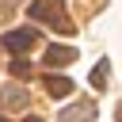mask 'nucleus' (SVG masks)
Here are the masks:
<instances>
[{"instance_id":"nucleus-1","label":"nucleus","mask_w":122,"mask_h":122,"mask_svg":"<svg viewBox=\"0 0 122 122\" xmlns=\"http://www.w3.org/2000/svg\"><path fill=\"white\" fill-rule=\"evenodd\" d=\"M30 19H38V23H53L61 34H72V30H76L72 19L65 15L61 0H34V4H30Z\"/></svg>"},{"instance_id":"nucleus-2","label":"nucleus","mask_w":122,"mask_h":122,"mask_svg":"<svg viewBox=\"0 0 122 122\" xmlns=\"http://www.w3.org/2000/svg\"><path fill=\"white\" fill-rule=\"evenodd\" d=\"M34 46H38V30H30V27H19V30L4 34V50H11V53H27Z\"/></svg>"},{"instance_id":"nucleus-3","label":"nucleus","mask_w":122,"mask_h":122,"mask_svg":"<svg viewBox=\"0 0 122 122\" xmlns=\"http://www.w3.org/2000/svg\"><path fill=\"white\" fill-rule=\"evenodd\" d=\"M61 122H95V103H72V107H65L61 111Z\"/></svg>"},{"instance_id":"nucleus-4","label":"nucleus","mask_w":122,"mask_h":122,"mask_svg":"<svg viewBox=\"0 0 122 122\" xmlns=\"http://www.w3.org/2000/svg\"><path fill=\"white\" fill-rule=\"evenodd\" d=\"M0 99H4V107H8V111H23V107L30 103V95H27L23 88H15V84L0 88Z\"/></svg>"},{"instance_id":"nucleus-5","label":"nucleus","mask_w":122,"mask_h":122,"mask_svg":"<svg viewBox=\"0 0 122 122\" xmlns=\"http://www.w3.org/2000/svg\"><path fill=\"white\" fill-rule=\"evenodd\" d=\"M46 61H50L53 69H65V65L76 61V50H72V46H50V50H46Z\"/></svg>"},{"instance_id":"nucleus-6","label":"nucleus","mask_w":122,"mask_h":122,"mask_svg":"<svg viewBox=\"0 0 122 122\" xmlns=\"http://www.w3.org/2000/svg\"><path fill=\"white\" fill-rule=\"evenodd\" d=\"M42 84H46V92H50L53 99H61V95H69V92H72V80H69V76H46Z\"/></svg>"},{"instance_id":"nucleus-7","label":"nucleus","mask_w":122,"mask_h":122,"mask_svg":"<svg viewBox=\"0 0 122 122\" xmlns=\"http://www.w3.org/2000/svg\"><path fill=\"white\" fill-rule=\"evenodd\" d=\"M107 76H111V65H107V61H99V65L92 69V88H99V92H103V88H107Z\"/></svg>"},{"instance_id":"nucleus-8","label":"nucleus","mask_w":122,"mask_h":122,"mask_svg":"<svg viewBox=\"0 0 122 122\" xmlns=\"http://www.w3.org/2000/svg\"><path fill=\"white\" fill-rule=\"evenodd\" d=\"M11 72H15L19 80H27V76H30L34 69H30V61H23V57H19V61H11Z\"/></svg>"},{"instance_id":"nucleus-9","label":"nucleus","mask_w":122,"mask_h":122,"mask_svg":"<svg viewBox=\"0 0 122 122\" xmlns=\"http://www.w3.org/2000/svg\"><path fill=\"white\" fill-rule=\"evenodd\" d=\"M19 4H23V0H4V4H0V8H4V11H8V8H19Z\"/></svg>"},{"instance_id":"nucleus-10","label":"nucleus","mask_w":122,"mask_h":122,"mask_svg":"<svg viewBox=\"0 0 122 122\" xmlns=\"http://www.w3.org/2000/svg\"><path fill=\"white\" fill-rule=\"evenodd\" d=\"M114 114H118V122H122V103H118V111H114Z\"/></svg>"},{"instance_id":"nucleus-11","label":"nucleus","mask_w":122,"mask_h":122,"mask_svg":"<svg viewBox=\"0 0 122 122\" xmlns=\"http://www.w3.org/2000/svg\"><path fill=\"white\" fill-rule=\"evenodd\" d=\"M27 122H42V118H27Z\"/></svg>"},{"instance_id":"nucleus-12","label":"nucleus","mask_w":122,"mask_h":122,"mask_svg":"<svg viewBox=\"0 0 122 122\" xmlns=\"http://www.w3.org/2000/svg\"><path fill=\"white\" fill-rule=\"evenodd\" d=\"M0 122H8V118H0Z\"/></svg>"}]
</instances>
